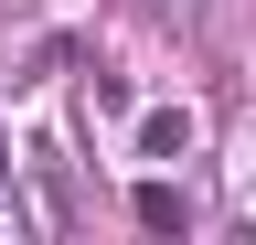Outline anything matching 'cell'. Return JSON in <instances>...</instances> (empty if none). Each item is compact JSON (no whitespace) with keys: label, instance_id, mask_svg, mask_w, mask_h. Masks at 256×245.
<instances>
[{"label":"cell","instance_id":"7a4b0ae2","mask_svg":"<svg viewBox=\"0 0 256 245\" xmlns=\"http://www.w3.org/2000/svg\"><path fill=\"white\" fill-rule=\"evenodd\" d=\"M192 149V107H150L139 117V160H182Z\"/></svg>","mask_w":256,"mask_h":245},{"label":"cell","instance_id":"3957f363","mask_svg":"<svg viewBox=\"0 0 256 245\" xmlns=\"http://www.w3.org/2000/svg\"><path fill=\"white\" fill-rule=\"evenodd\" d=\"M86 107L96 117H128V75H86Z\"/></svg>","mask_w":256,"mask_h":245},{"label":"cell","instance_id":"6da1fadb","mask_svg":"<svg viewBox=\"0 0 256 245\" xmlns=\"http://www.w3.org/2000/svg\"><path fill=\"white\" fill-rule=\"evenodd\" d=\"M128 213H139L150 235H182V224H192V203H182V181H139V192H128Z\"/></svg>","mask_w":256,"mask_h":245},{"label":"cell","instance_id":"277c9868","mask_svg":"<svg viewBox=\"0 0 256 245\" xmlns=\"http://www.w3.org/2000/svg\"><path fill=\"white\" fill-rule=\"evenodd\" d=\"M0 224H11V213H0Z\"/></svg>","mask_w":256,"mask_h":245}]
</instances>
